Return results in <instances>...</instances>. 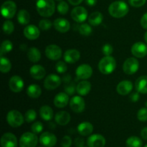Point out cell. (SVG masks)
<instances>
[{"mask_svg":"<svg viewBox=\"0 0 147 147\" xmlns=\"http://www.w3.org/2000/svg\"><path fill=\"white\" fill-rule=\"evenodd\" d=\"M36 9L40 16L50 17L55 11V4L54 0H37Z\"/></svg>","mask_w":147,"mask_h":147,"instance_id":"obj_1","label":"cell"},{"mask_svg":"<svg viewBox=\"0 0 147 147\" xmlns=\"http://www.w3.org/2000/svg\"><path fill=\"white\" fill-rule=\"evenodd\" d=\"M129 6L123 1H116L111 3L109 7V12L115 18H122L129 12Z\"/></svg>","mask_w":147,"mask_h":147,"instance_id":"obj_2","label":"cell"},{"mask_svg":"<svg viewBox=\"0 0 147 147\" xmlns=\"http://www.w3.org/2000/svg\"><path fill=\"white\" fill-rule=\"evenodd\" d=\"M116 67V60L111 56H105L98 63V69L102 74L109 75Z\"/></svg>","mask_w":147,"mask_h":147,"instance_id":"obj_3","label":"cell"},{"mask_svg":"<svg viewBox=\"0 0 147 147\" xmlns=\"http://www.w3.org/2000/svg\"><path fill=\"white\" fill-rule=\"evenodd\" d=\"M24 117L20 111L17 110H11L7 115V121L10 126L17 128L21 126L24 123Z\"/></svg>","mask_w":147,"mask_h":147,"instance_id":"obj_4","label":"cell"},{"mask_svg":"<svg viewBox=\"0 0 147 147\" xmlns=\"http://www.w3.org/2000/svg\"><path fill=\"white\" fill-rule=\"evenodd\" d=\"M38 143V138L35 134L25 132L20 139V147H35Z\"/></svg>","mask_w":147,"mask_h":147,"instance_id":"obj_5","label":"cell"},{"mask_svg":"<svg viewBox=\"0 0 147 147\" xmlns=\"http://www.w3.org/2000/svg\"><path fill=\"white\" fill-rule=\"evenodd\" d=\"M17 12V5L11 0L4 1L1 7V15L6 19H11L14 17Z\"/></svg>","mask_w":147,"mask_h":147,"instance_id":"obj_6","label":"cell"},{"mask_svg":"<svg viewBox=\"0 0 147 147\" xmlns=\"http://www.w3.org/2000/svg\"><path fill=\"white\" fill-rule=\"evenodd\" d=\"M139 68V63L135 57H129L124 61L123 70L126 74L133 75L138 71Z\"/></svg>","mask_w":147,"mask_h":147,"instance_id":"obj_7","label":"cell"},{"mask_svg":"<svg viewBox=\"0 0 147 147\" xmlns=\"http://www.w3.org/2000/svg\"><path fill=\"white\" fill-rule=\"evenodd\" d=\"M46 56L52 60H57L61 58L63 52L61 48L56 45H49L45 48Z\"/></svg>","mask_w":147,"mask_h":147,"instance_id":"obj_8","label":"cell"},{"mask_svg":"<svg viewBox=\"0 0 147 147\" xmlns=\"http://www.w3.org/2000/svg\"><path fill=\"white\" fill-rule=\"evenodd\" d=\"M61 83V78L57 75L50 74L45 79L44 87L47 90H55L60 86Z\"/></svg>","mask_w":147,"mask_h":147,"instance_id":"obj_9","label":"cell"},{"mask_svg":"<svg viewBox=\"0 0 147 147\" xmlns=\"http://www.w3.org/2000/svg\"><path fill=\"white\" fill-rule=\"evenodd\" d=\"M71 17L75 22L82 23L86 21L88 17V11L83 7L77 6L71 11Z\"/></svg>","mask_w":147,"mask_h":147,"instance_id":"obj_10","label":"cell"},{"mask_svg":"<svg viewBox=\"0 0 147 147\" xmlns=\"http://www.w3.org/2000/svg\"><path fill=\"white\" fill-rule=\"evenodd\" d=\"M76 74L78 79L87 80L90 78L93 75V69L90 65L88 64H82L77 67Z\"/></svg>","mask_w":147,"mask_h":147,"instance_id":"obj_11","label":"cell"},{"mask_svg":"<svg viewBox=\"0 0 147 147\" xmlns=\"http://www.w3.org/2000/svg\"><path fill=\"white\" fill-rule=\"evenodd\" d=\"M70 106L73 111L76 113H81L84 111L86 103L84 99L81 96H76L70 99Z\"/></svg>","mask_w":147,"mask_h":147,"instance_id":"obj_12","label":"cell"},{"mask_svg":"<svg viewBox=\"0 0 147 147\" xmlns=\"http://www.w3.org/2000/svg\"><path fill=\"white\" fill-rule=\"evenodd\" d=\"M40 144L45 147H53L57 143V137L50 132H44L39 139Z\"/></svg>","mask_w":147,"mask_h":147,"instance_id":"obj_13","label":"cell"},{"mask_svg":"<svg viewBox=\"0 0 147 147\" xmlns=\"http://www.w3.org/2000/svg\"><path fill=\"white\" fill-rule=\"evenodd\" d=\"M131 51L132 55L136 57L142 58L147 55V45L142 42H138L132 45Z\"/></svg>","mask_w":147,"mask_h":147,"instance_id":"obj_14","label":"cell"},{"mask_svg":"<svg viewBox=\"0 0 147 147\" xmlns=\"http://www.w3.org/2000/svg\"><path fill=\"white\" fill-rule=\"evenodd\" d=\"M24 81L21 77L18 76H14L10 78L9 81V86L10 90L14 93H20L24 88Z\"/></svg>","mask_w":147,"mask_h":147,"instance_id":"obj_15","label":"cell"},{"mask_svg":"<svg viewBox=\"0 0 147 147\" xmlns=\"http://www.w3.org/2000/svg\"><path fill=\"white\" fill-rule=\"evenodd\" d=\"M88 147H104L106 145V139L100 134H93L87 139Z\"/></svg>","mask_w":147,"mask_h":147,"instance_id":"obj_16","label":"cell"},{"mask_svg":"<svg viewBox=\"0 0 147 147\" xmlns=\"http://www.w3.org/2000/svg\"><path fill=\"white\" fill-rule=\"evenodd\" d=\"M1 147H17V139L11 133H5L1 139Z\"/></svg>","mask_w":147,"mask_h":147,"instance_id":"obj_17","label":"cell"},{"mask_svg":"<svg viewBox=\"0 0 147 147\" xmlns=\"http://www.w3.org/2000/svg\"><path fill=\"white\" fill-rule=\"evenodd\" d=\"M40 30L37 27L33 24H30L24 29V35L26 38L30 40H37L40 37Z\"/></svg>","mask_w":147,"mask_h":147,"instance_id":"obj_18","label":"cell"},{"mask_svg":"<svg viewBox=\"0 0 147 147\" xmlns=\"http://www.w3.org/2000/svg\"><path fill=\"white\" fill-rule=\"evenodd\" d=\"M63 57L65 62L70 64H73L79 60L80 57V53L76 49H70L65 52Z\"/></svg>","mask_w":147,"mask_h":147,"instance_id":"obj_19","label":"cell"},{"mask_svg":"<svg viewBox=\"0 0 147 147\" xmlns=\"http://www.w3.org/2000/svg\"><path fill=\"white\" fill-rule=\"evenodd\" d=\"M55 29L59 32L65 33L69 31L70 28V24L66 19L57 18L56 19L53 23Z\"/></svg>","mask_w":147,"mask_h":147,"instance_id":"obj_20","label":"cell"},{"mask_svg":"<svg viewBox=\"0 0 147 147\" xmlns=\"http://www.w3.org/2000/svg\"><path fill=\"white\" fill-rule=\"evenodd\" d=\"M133 89V83L129 80H122L116 87V90L118 93L121 96H126L131 92Z\"/></svg>","mask_w":147,"mask_h":147,"instance_id":"obj_21","label":"cell"},{"mask_svg":"<svg viewBox=\"0 0 147 147\" xmlns=\"http://www.w3.org/2000/svg\"><path fill=\"white\" fill-rule=\"evenodd\" d=\"M30 73L32 77L37 80H40L44 78L46 74L45 69L40 65H34L30 67Z\"/></svg>","mask_w":147,"mask_h":147,"instance_id":"obj_22","label":"cell"},{"mask_svg":"<svg viewBox=\"0 0 147 147\" xmlns=\"http://www.w3.org/2000/svg\"><path fill=\"white\" fill-rule=\"evenodd\" d=\"M69 102V96L68 94L63 92L57 93L54 98V104L55 106L59 109L64 108L68 104Z\"/></svg>","mask_w":147,"mask_h":147,"instance_id":"obj_23","label":"cell"},{"mask_svg":"<svg viewBox=\"0 0 147 147\" xmlns=\"http://www.w3.org/2000/svg\"><path fill=\"white\" fill-rule=\"evenodd\" d=\"M55 122L60 126H65L70 122V115L68 112L62 111L57 112L55 116Z\"/></svg>","mask_w":147,"mask_h":147,"instance_id":"obj_24","label":"cell"},{"mask_svg":"<svg viewBox=\"0 0 147 147\" xmlns=\"http://www.w3.org/2000/svg\"><path fill=\"white\" fill-rule=\"evenodd\" d=\"M91 89V84L87 80H83L79 82L76 86V91L80 96H86Z\"/></svg>","mask_w":147,"mask_h":147,"instance_id":"obj_25","label":"cell"},{"mask_svg":"<svg viewBox=\"0 0 147 147\" xmlns=\"http://www.w3.org/2000/svg\"><path fill=\"white\" fill-rule=\"evenodd\" d=\"M78 131L81 136H89L93 131V126L90 122H82L78 126Z\"/></svg>","mask_w":147,"mask_h":147,"instance_id":"obj_26","label":"cell"},{"mask_svg":"<svg viewBox=\"0 0 147 147\" xmlns=\"http://www.w3.org/2000/svg\"><path fill=\"white\" fill-rule=\"evenodd\" d=\"M136 90L139 93L146 94L147 93V76H140L135 83Z\"/></svg>","mask_w":147,"mask_h":147,"instance_id":"obj_27","label":"cell"},{"mask_svg":"<svg viewBox=\"0 0 147 147\" xmlns=\"http://www.w3.org/2000/svg\"><path fill=\"white\" fill-rule=\"evenodd\" d=\"M27 94L32 98H37L42 94V90L40 86L37 84H31L27 87Z\"/></svg>","mask_w":147,"mask_h":147,"instance_id":"obj_28","label":"cell"},{"mask_svg":"<svg viewBox=\"0 0 147 147\" xmlns=\"http://www.w3.org/2000/svg\"><path fill=\"white\" fill-rule=\"evenodd\" d=\"M40 115L44 121H50L53 117V111L49 106H43L40 109Z\"/></svg>","mask_w":147,"mask_h":147,"instance_id":"obj_29","label":"cell"},{"mask_svg":"<svg viewBox=\"0 0 147 147\" xmlns=\"http://www.w3.org/2000/svg\"><path fill=\"white\" fill-rule=\"evenodd\" d=\"M27 57L32 63H37L41 59V53L36 47H31L27 51Z\"/></svg>","mask_w":147,"mask_h":147,"instance_id":"obj_30","label":"cell"},{"mask_svg":"<svg viewBox=\"0 0 147 147\" xmlns=\"http://www.w3.org/2000/svg\"><path fill=\"white\" fill-rule=\"evenodd\" d=\"M103 14L100 11H94L91 13L88 17V22L93 26H98L103 22Z\"/></svg>","mask_w":147,"mask_h":147,"instance_id":"obj_31","label":"cell"},{"mask_svg":"<svg viewBox=\"0 0 147 147\" xmlns=\"http://www.w3.org/2000/svg\"><path fill=\"white\" fill-rule=\"evenodd\" d=\"M17 21L19 23L22 25L28 24L30 21V13L26 9H21L17 13Z\"/></svg>","mask_w":147,"mask_h":147,"instance_id":"obj_32","label":"cell"},{"mask_svg":"<svg viewBox=\"0 0 147 147\" xmlns=\"http://www.w3.org/2000/svg\"><path fill=\"white\" fill-rule=\"evenodd\" d=\"M11 68V62L7 57L1 55L0 59V71L3 73H7Z\"/></svg>","mask_w":147,"mask_h":147,"instance_id":"obj_33","label":"cell"},{"mask_svg":"<svg viewBox=\"0 0 147 147\" xmlns=\"http://www.w3.org/2000/svg\"><path fill=\"white\" fill-rule=\"evenodd\" d=\"M126 145L127 147H142L143 142L140 138L133 136L126 140Z\"/></svg>","mask_w":147,"mask_h":147,"instance_id":"obj_34","label":"cell"},{"mask_svg":"<svg viewBox=\"0 0 147 147\" xmlns=\"http://www.w3.org/2000/svg\"><path fill=\"white\" fill-rule=\"evenodd\" d=\"M12 48L13 44L11 41H9V40L3 41L1 45V50H0L1 55H3L4 54H7V53L11 52L12 50Z\"/></svg>","mask_w":147,"mask_h":147,"instance_id":"obj_35","label":"cell"},{"mask_svg":"<svg viewBox=\"0 0 147 147\" xmlns=\"http://www.w3.org/2000/svg\"><path fill=\"white\" fill-rule=\"evenodd\" d=\"M92 31H93L92 27L86 23H83L79 27V32L82 35L89 36L92 33Z\"/></svg>","mask_w":147,"mask_h":147,"instance_id":"obj_36","label":"cell"},{"mask_svg":"<svg viewBox=\"0 0 147 147\" xmlns=\"http://www.w3.org/2000/svg\"><path fill=\"white\" fill-rule=\"evenodd\" d=\"M14 23L9 20H7L4 22L3 24V31L6 34H11L14 32Z\"/></svg>","mask_w":147,"mask_h":147,"instance_id":"obj_37","label":"cell"},{"mask_svg":"<svg viewBox=\"0 0 147 147\" xmlns=\"http://www.w3.org/2000/svg\"><path fill=\"white\" fill-rule=\"evenodd\" d=\"M37 118V113L33 109H30L24 114V119L27 123H31L34 121Z\"/></svg>","mask_w":147,"mask_h":147,"instance_id":"obj_38","label":"cell"},{"mask_svg":"<svg viewBox=\"0 0 147 147\" xmlns=\"http://www.w3.org/2000/svg\"><path fill=\"white\" fill-rule=\"evenodd\" d=\"M57 11L60 14H66L68 12L69 10V6L67 2L64 1H60V3L57 5Z\"/></svg>","mask_w":147,"mask_h":147,"instance_id":"obj_39","label":"cell"},{"mask_svg":"<svg viewBox=\"0 0 147 147\" xmlns=\"http://www.w3.org/2000/svg\"><path fill=\"white\" fill-rule=\"evenodd\" d=\"M55 70L56 71L60 74H63L65 73L67 70V66L65 63L63 61H58L55 64Z\"/></svg>","mask_w":147,"mask_h":147,"instance_id":"obj_40","label":"cell"},{"mask_svg":"<svg viewBox=\"0 0 147 147\" xmlns=\"http://www.w3.org/2000/svg\"><path fill=\"white\" fill-rule=\"evenodd\" d=\"M39 28L42 30H48L51 28L52 22L49 20H42L39 22Z\"/></svg>","mask_w":147,"mask_h":147,"instance_id":"obj_41","label":"cell"},{"mask_svg":"<svg viewBox=\"0 0 147 147\" xmlns=\"http://www.w3.org/2000/svg\"><path fill=\"white\" fill-rule=\"evenodd\" d=\"M137 119L140 121H147V108H142L137 112Z\"/></svg>","mask_w":147,"mask_h":147,"instance_id":"obj_42","label":"cell"},{"mask_svg":"<svg viewBox=\"0 0 147 147\" xmlns=\"http://www.w3.org/2000/svg\"><path fill=\"white\" fill-rule=\"evenodd\" d=\"M31 129L32 132L35 134H40L43 130V124L40 121H36L32 125Z\"/></svg>","mask_w":147,"mask_h":147,"instance_id":"obj_43","label":"cell"},{"mask_svg":"<svg viewBox=\"0 0 147 147\" xmlns=\"http://www.w3.org/2000/svg\"><path fill=\"white\" fill-rule=\"evenodd\" d=\"M113 47L111 44H105L102 47V53L105 56H110L113 53Z\"/></svg>","mask_w":147,"mask_h":147,"instance_id":"obj_44","label":"cell"},{"mask_svg":"<svg viewBox=\"0 0 147 147\" xmlns=\"http://www.w3.org/2000/svg\"><path fill=\"white\" fill-rule=\"evenodd\" d=\"M131 6L134 7H141L145 4L146 0H129Z\"/></svg>","mask_w":147,"mask_h":147,"instance_id":"obj_45","label":"cell"},{"mask_svg":"<svg viewBox=\"0 0 147 147\" xmlns=\"http://www.w3.org/2000/svg\"><path fill=\"white\" fill-rule=\"evenodd\" d=\"M65 93L68 95H73V93L76 90V88L74 83H70L69 84L66 85L65 87Z\"/></svg>","mask_w":147,"mask_h":147,"instance_id":"obj_46","label":"cell"},{"mask_svg":"<svg viewBox=\"0 0 147 147\" xmlns=\"http://www.w3.org/2000/svg\"><path fill=\"white\" fill-rule=\"evenodd\" d=\"M72 145V139L69 136H65L61 141L62 147H70Z\"/></svg>","mask_w":147,"mask_h":147,"instance_id":"obj_47","label":"cell"},{"mask_svg":"<svg viewBox=\"0 0 147 147\" xmlns=\"http://www.w3.org/2000/svg\"><path fill=\"white\" fill-rule=\"evenodd\" d=\"M141 25L145 30H147V12L145 13L141 18Z\"/></svg>","mask_w":147,"mask_h":147,"instance_id":"obj_48","label":"cell"},{"mask_svg":"<svg viewBox=\"0 0 147 147\" xmlns=\"http://www.w3.org/2000/svg\"><path fill=\"white\" fill-rule=\"evenodd\" d=\"M84 144L85 141L84 139H82V138L78 137L75 139V144L77 147H84Z\"/></svg>","mask_w":147,"mask_h":147,"instance_id":"obj_49","label":"cell"},{"mask_svg":"<svg viewBox=\"0 0 147 147\" xmlns=\"http://www.w3.org/2000/svg\"><path fill=\"white\" fill-rule=\"evenodd\" d=\"M130 99L131 101L134 102L136 103V101L139 100V92H134V93H132L130 96Z\"/></svg>","mask_w":147,"mask_h":147,"instance_id":"obj_50","label":"cell"},{"mask_svg":"<svg viewBox=\"0 0 147 147\" xmlns=\"http://www.w3.org/2000/svg\"><path fill=\"white\" fill-rule=\"evenodd\" d=\"M141 136H142V139L144 140H147V127H144L142 129V131H141Z\"/></svg>","mask_w":147,"mask_h":147,"instance_id":"obj_51","label":"cell"},{"mask_svg":"<svg viewBox=\"0 0 147 147\" xmlns=\"http://www.w3.org/2000/svg\"><path fill=\"white\" fill-rule=\"evenodd\" d=\"M86 1V4L89 7H93L97 3V0H85Z\"/></svg>","mask_w":147,"mask_h":147,"instance_id":"obj_52","label":"cell"},{"mask_svg":"<svg viewBox=\"0 0 147 147\" xmlns=\"http://www.w3.org/2000/svg\"><path fill=\"white\" fill-rule=\"evenodd\" d=\"M67 1H68L69 3H70V4H72V5L78 6V4H80L83 0H67Z\"/></svg>","mask_w":147,"mask_h":147,"instance_id":"obj_53","label":"cell"},{"mask_svg":"<svg viewBox=\"0 0 147 147\" xmlns=\"http://www.w3.org/2000/svg\"><path fill=\"white\" fill-rule=\"evenodd\" d=\"M20 48H21L22 50H25L26 48H27V46H26L25 44H22L20 45Z\"/></svg>","mask_w":147,"mask_h":147,"instance_id":"obj_54","label":"cell"},{"mask_svg":"<svg viewBox=\"0 0 147 147\" xmlns=\"http://www.w3.org/2000/svg\"><path fill=\"white\" fill-rule=\"evenodd\" d=\"M144 40L145 41H146V42L147 43V32H146L144 34Z\"/></svg>","mask_w":147,"mask_h":147,"instance_id":"obj_55","label":"cell"},{"mask_svg":"<svg viewBox=\"0 0 147 147\" xmlns=\"http://www.w3.org/2000/svg\"><path fill=\"white\" fill-rule=\"evenodd\" d=\"M145 106H146V107L147 108V101L146 102V103H145Z\"/></svg>","mask_w":147,"mask_h":147,"instance_id":"obj_56","label":"cell"},{"mask_svg":"<svg viewBox=\"0 0 147 147\" xmlns=\"http://www.w3.org/2000/svg\"><path fill=\"white\" fill-rule=\"evenodd\" d=\"M57 1H63V0H57Z\"/></svg>","mask_w":147,"mask_h":147,"instance_id":"obj_57","label":"cell"},{"mask_svg":"<svg viewBox=\"0 0 147 147\" xmlns=\"http://www.w3.org/2000/svg\"><path fill=\"white\" fill-rule=\"evenodd\" d=\"M144 147H147V144H146V146H145Z\"/></svg>","mask_w":147,"mask_h":147,"instance_id":"obj_58","label":"cell"},{"mask_svg":"<svg viewBox=\"0 0 147 147\" xmlns=\"http://www.w3.org/2000/svg\"><path fill=\"white\" fill-rule=\"evenodd\" d=\"M39 147H45V146H39Z\"/></svg>","mask_w":147,"mask_h":147,"instance_id":"obj_59","label":"cell"}]
</instances>
